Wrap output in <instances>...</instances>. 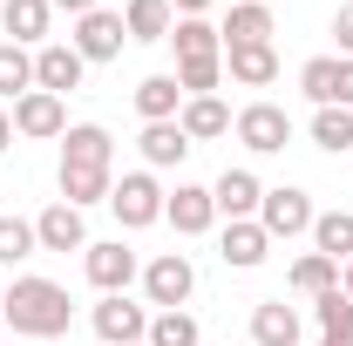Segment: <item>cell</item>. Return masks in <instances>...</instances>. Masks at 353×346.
Segmentation results:
<instances>
[{
	"instance_id": "1",
	"label": "cell",
	"mask_w": 353,
	"mask_h": 346,
	"mask_svg": "<svg viewBox=\"0 0 353 346\" xmlns=\"http://www.w3.org/2000/svg\"><path fill=\"white\" fill-rule=\"evenodd\" d=\"M109 130L95 123H75L61 136V204H109Z\"/></svg>"
},
{
	"instance_id": "2",
	"label": "cell",
	"mask_w": 353,
	"mask_h": 346,
	"mask_svg": "<svg viewBox=\"0 0 353 346\" xmlns=\"http://www.w3.org/2000/svg\"><path fill=\"white\" fill-rule=\"evenodd\" d=\"M0 319L14 333H28V340H61L68 319H75V305H68V292L54 278H14V292L0 299Z\"/></svg>"
},
{
	"instance_id": "3",
	"label": "cell",
	"mask_w": 353,
	"mask_h": 346,
	"mask_svg": "<svg viewBox=\"0 0 353 346\" xmlns=\"http://www.w3.org/2000/svg\"><path fill=\"white\" fill-rule=\"evenodd\" d=\"M238 143L259 150V156H279L292 143V116L279 102H252V109H238Z\"/></svg>"
},
{
	"instance_id": "4",
	"label": "cell",
	"mask_w": 353,
	"mask_h": 346,
	"mask_svg": "<svg viewBox=\"0 0 353 346\" xmlns=\"http://www.w3.org/2000/svg\"><path fill=\"white\" fill-rule=\"evenodd\" d=\"M109 211L123 217L130 231L157 224V217H163V190H157V176H150V170H130L123 183H116V190H109Z\"/></svg>"
},
{
	"instance_id": "5",
	"label": "cell",
	"mask_w": 353,
	"mask_h": 346,
	"mask_svg": "<svg viewBox=\"0 0 353 346\" xmlns=\"http://www.w3.org/2000/svg\"><path fill=\"white\" fill-rule=\"evenodd\" d=\"M88 319H95V333H102L109 346H143V340H150V312L130 305L123 292H102V305H95Z\"/></svg>"
},
{
	"instance_id": "6",
	"label": "cell",
	"mask_w": 353,
	"mask_h": 346,
	"mask_svg": "<svg viewBox=\"0 0 353 346\" xmlns=\"http://www.w3.org/2000/svg\"><path fill=\"white\" fill-rule=\"evenodd\" d=\"M190 285H197V272H190L183 252H163V258H150V272H143V292H150V305H163V312H176V305L190 299Z\"/></svg>"
},
{
	"instance_id": "7",
	"label": "cell",
	"mask_w": 353,
	"mask_h": 346,
	"mask_svg": "<svg viewBox=\"0 0 353 346\" xmlns=\"http://www.w3.org/2000/svg\"><path fill=\"white\" fill-rule=\"evenodd\" d=\"M259 224H265V238H299V231H312V197L306 190H265V204H259Z\"/></svg>"
},
{
	"instance_id": "8",
	"label": "cell",
	"mask_w": 353,
	"mask_h": 346,
	"mask_svg": "<svg viewBox=\"0 0 353 346\" xmlns=\"http://www.w3.org/2000/svg\"><path fill=\"white\" fill-rule=\"evenodd\" d=\"M82 54H75V41H41V54H34V88H48V95H68V88H82Z\"/></svg>"
},
{
	"instance_id": "9",
	"label": "cell",
	"mask_w": 353,
	"mask_h": 346,
	"mask_svg": "<svg viewBox=\"0 0 353 346\" xmlns=\"http://www.w3.org/2000/svg\"><path fill=\"white\" fill-rule=\"evenodd\" d=\"M123 34H130L123 14H102V7H95V14L75 21V54H82V61H116V54H123Z\"/></svg>"
},
{
	"instance_id": "10",
	"label": "cell",
	"mask_w": 353,
	"mask_h": 346,
	"mask_svg": "<svg viewBox=\"0 0 353 346\" xmlns=\"http://www.w3.org/2000/svg\"><path fill=\"white\" fill-rule=\"evenodd\" d=\"M34 245H41V252H88L82 211H75V204H48V211L34 217Z\"/></svg>"
},
{
	"instance_id": "11",
	"label": "cell",
	"mask_w": 353,
	"mask_h": 346,
	"mask_svg": "<svg viewBox=\"0 0 353 346\" xmlns=\"http://www.w3.org/2000/svg\"><path fill=\"white\" fill-rule=\"evenodd\" d=\"M163 217H170L183 238H197V231H211V224H218V204H211V190H204V183H176V197H163Z\"/></svg>"
},
{
	"instance_id": "12",
	"label": "cell",
	"mask_w": 353,
	"mask_h": 346,
	"mask_svg": "<svg viewBox=\"0 0 353 346\" xmlns=\"http://www.w3.org/2000/svg\"><path fill=\"white\" fill-rule=\"evenodd\" d=\"M14 130H21V136H68L61 95H48V88H28V95L14 102Z\"/></svg>"
},
{
	"instance_id": "13",
	"label": "cell",
	"mask_w": 353,
	"mask_h": 346,
	"mask_svg": "<svg viewBox=\"0 0 353 346\" xmlns=\"http://www.w3.org/2000/svg\"><path fill=\"white\" fill-rule=\"evenodd\" d=\"M82 265H88V285H95V292H123L136 278V252H123V238H116V245H88Z\"/></svg>"
},
{
	"instance_id": "14",
	"label": "cell",
	"mask_w": 353,
	"mask_h": 346,
	"mask_svg": "<svg viewBox=\"0 0 353 346\" xmlns=\"http://www.w3.org/2000/svg\"><path fill=\"white\" fill-rule=\"evenodd\" d=\"M211 204L238 224V217H252V211L265 204V190H259V176H252V170H224L218 183H211Z\"/></svg>"
},
{
	"instance_id": "15",
	"label": "cell",
	"mask_w": 353,
	"mask_h": 346,
	"mask_svg": "<svg viewBox=\"0 0 353 346\" xmlns=\"http://www.w3.org/2000/svg\"><path fill=\"white\" fill-rule=\"evenodd\" d=\"M265 252H272V238H265L259 217H238V224H224V265L252 272V265H265Z\"/></svg>"
},
{
	"instance_id": "16",
	"label": "cell",
	"mask_w": 353,
	"mask_h": 346,
	"mask_svg": "<svg viewBox=\"0 0 353 346\" xmlns=\"http://www.w3.org/2000/svg\"><path fill=\"white\" fill-rule=\"evenodd\" d=\"M218 34H224V48H259V41H272V7H265V0H238L231 21H224Z\"/></svg>"
},
{
	"instance_id": "17",
	"label": "cell",
	"mask_w": 353,
	"mask_h": 346,
	"mask_svg": "<svg viewBox=\"0 0 353 346\" xmlns=\"http://www.w3.org/2000/svg\"><path fill=\"white\" fill-rule=\"evenodd\" d=\"M224 68H231V82H245V88L279 82V54H272V41H259V48H224Z\"/></svg>"
},
{
	"instance_id": "18",
	"label": "cell",
	"mask_w": 353,
	"mask_h": 346,
	"mask_svg": "<svg viewBox=\"0 0 353 346\" xmlns=\"http://www.w3.org/2000/svg\"><path fill=\"white\" fill-rule=\"evenodd\" d=\"M252 340L259 346H299V312L285 299H265L259 312H252Z\"/></svg>"
},
{
	"instance_id": "19",
	"label": "cell",
	"mask_w": 353,
	"mask_h": 346,
	"mask_svg": "<svg viewBox=\"0 0 353 346\" xmlns=\"http://www.w3.org/2000/svg\"><path fill=\"white\" fill-rule=\"evenodd\" d=\"M176 130L190 136V143H204V136H224V130H231V109H224L218 95H190V102H183V116H176Z\"/></svg>"
},
{
	"instance_id": "20",
	"label": "cell",
	"mask_w": 353,
	"mask_h": 346,
	"mask_svg": "<svg viewBox=\"0 0 353 346\" xmlns=\"http://www.w3.org/2000/svg\"><path fill=\"white\" fill-rule=\"evenodd\" d=\"M170 41H176V61H218L224 54V34L211 28V21H176Z\"/></svg>"
},
{
	"instance_id": "21",
	"label": "cell",
	"mask_w": 353,
	"mask_h": 346,
	"mask_svg": "<svg viewBox=\"0 0 353 346\" xmlns=\"http://www.w3.org/2000/svg\"><path fill=\"white\" fill-rule=\"evenodd\" d=\"M136 109H143V123H176V109H183L176 75H150V82L136 88Z\"/></svg>"
},
{
	"instance_id": "22",
	"label": "cell",
	"mask_w": 353,
	"mask_h": 346,
	"mask_svg": "<svg viewBox=\"0 0 353 346\" xmlns=\"http://www.w3.org/2000/svg\"><path fill=\"white\" fill-rule=\"evenodd\" d=\"M183 156H190V136L176 130V123H150V130H143V163H150V170H170Z\"/></svg>"
},
{
	"instance_id": "23",
	"label": "cell",
	"mask_w": 353,
	"mask_h": 346,
	"mask_svg": "<svg viewBox=\"0 0 353 346\" xmlns=\"http://www.w3.org/2000/svg\"><path fill=\"white\" fill-rule=\"evenodd\" d=\"M312 245H319V258L347 265V258H353V211H326V217H312Z\"/></svg>"
},
{
	"instance_id": "24",
	"label": "cell",
	"mask_w": 353,
	"mask_h": 346,
	"mask_svg": "<svg viewBox=\"0 0 353 346\" xmlns=\"http://www.w3.org/2000/svg\"><path fill=\"white\" fill-rule=\"evenodd\" d=\"M123 28H130V41H170V0H130Z\"/></svg>"
},
{
	"instance_id": "25",
	"label": "cell",
	"mask_w": 353,
	"mask_h": 346,
	"mask_svg": "<svg viewBox=\"0 0 353 346\" xmlns=\"http://www.w3.org/2000/svg\"><path fill=\"white\" fill-rule=\"evenodd\" d=\"M48 0H7V34H14V48L21 41H48Z\"/></svg>"
},
{
	"instance_id": "26",
	"label": "cell",
	"mask_w": 353,
	"mask_h": 346,
	"mask_svg": "<svg viewBox=\"0 0 353 346\" xmlns=\"http://www.w3.org/2000/svg\"><path fill=\"white\" fill-rule=\"evenodd\" d=\"M299 88H306L319 109H340V61H333V54L306 61V68H299Z\"/></svg>"
},
{
	"instance_id": "27",
	"label": "cell",
	"mask_w": 353,
	"mask_h": 346,
	"mask_svg": "<svg viewBox=\"0 0 353 346\" xmlns=\"http://www.w3.org/2000/svg\"><path fill=\"white\" fill-rule=\"evenodd\" d=\"M340 285V265L333 258H319V252H306V258L292 265V292H306V299H326Z\"/></svg>"
},
{
	"instance_id": "28",
	"label": "cell",
	"mask_w": 353,
	"mask_h": 346,
	"mask_svg": "<svg viewBox=\"0 0 353 346\" xmlns=\"http://www.w3.org/2000/svg\"><path fill=\"white\" fill-rule=\"evenodd\" d=\"M28 88H34V54H21L14 41H0V95H14V102H21Z\"/></svg>"
},
{
	"instance_id": "29",
	"label": "cell",
	"mask_w": 353,
	"mask_h": 346,
	"mask_svg": "<svg viewBox=\"0 0 353 346\" xmlns=\"http://www.w3.org/2000/svg\"><path fill=\"white\" fill-rule=\"evenodd\" d=\"M312 143L333 150V156L353 150V109H319V116H312Z\"/></svg>"
},
{
	"instance_id": "30",
	"label": "cell",
	"mask_w": 353,
	"mask_h": 346,
	"mask_svg": "<svg viewBox=\"0 0 353 346\" xmlns=\"http://www.w3.org/2000/svg\"><path fill=\"white\" fill-rule=\"evenodd\" d=\"M143 346H197V319H190L183 305H176V312H157V319H150V340H143Z\"/></svg>"
},
{
	"instance_id": "31",
	"label": "cell",
	"mask_w": 353,
	"mask_h": 346,
	"mask_svg": "<svg viewBox=\"0 0 353 346\" xmlns=\"http://www.w3.org/2000/svg\"><path fill=\"white\" fill-rule=\"evenodd\" d=\"M218 82H224V54L218 61H176V88L183 95H211Z\"/></svg>"
},
{
	"instance_id": "32",
	"label": "cell",
	"mask_w": 353,
	"mask_h": 346,
	"mask_svg": "<svg viewBox=\"0 0 353 346\" xmlns=\"http://www.w3.org/2000/svg\"><path fill=\"white\" fill-rule=\"evenodd\" d=\"M34 252V224H21V217H0V265H21Z\"/></svg>"
},
{
	"instance_id": "33",
	"label": "cell",
	"mask_w": 353,
	"mask_h": 346,
	"mask_svg": "<svg viewBox=\"0 0 353 346\" xmlns=\"http://www.w3.org/2000/svg\"><path fill=\"white\" fill-rule=\"evenodd\" d=\"M312 312H319V333H333V326H353V299L333 285L326 299H312Z\"/></svg>"
},
{
	"instance_id": "34",
	"label": "cell",
	"mask_w": 353,
	"mask_h": 346,
	"mask_svg": "<svg viewBox=\"0 0 353 346\" xmlns=\"http://www.w3.org/2000/svg\"><path fill=\"white\" fill-rule=\"evenodd\" d=\"M333 34H340V48H347V61H353V0L333 14Z\"/></svg>"
},
{
	"instance_id": "35",
	"label": "cell",
	"mask_w": 353,
	"mask_h": 346,
	"mask_svg": "<svg viewBox=\"0 0 353 346\" xmlns=\"http://www.w3.org/2000/svg\"><path fill=\"white\" fill-rule=\"evenodd\" d=\"M340 109H353V61H340Z\"/></svg>"
},
{
	"instance_id": "36",
	"label": "cell",
	"mask_w": 353,
	"mask_h": 346,
	"mask_svg": "<svg viewBox=\"0 0 353 346\" xmlns=\"http://www.w3.org/2000/svg\"><path fill=\"white\" fill-rule=\"evenodd\" d=\"M176 14H183V21H204V7H211V0H170Z\"/></svg>"
},
{
	"instance_id": "37",
	"label": "cell",
	"mask_w": 353,
	"mask_h": 346,
	"mask_svg": "<svg viewBox=\"0 0 353 346\" xmlns=\"http://www.w3.org/2000/svg\"><path fill=\"white\" fill-rule=\"evenodd\" d=\"M48 7H68L75 21H82V14H95V0H48Z\"/></svg>"
},
{
	"instance_id": "38",
	"label": "cell",
	"mask_w": 353,
	"mask_h": 346,
	"mask_svg": "<svg viewBox=\"0 0 353 346\" xmlns=\"http://www.w3.org/2000/svg\"><path fill=\"white\" fill-rule=\"evenodd\" d=\"M319 346H353V326H333V333H326Z\"/></svg>"
},
{
	"instance_id": "39",
	"label": "cell",
	"mask_w": 353,
	"mask_h": 346,
	"mask_svg": "<svg viewBox=\"0 0 353 346\" xmlns=\"http://www.w3.org/2000/svg\"><path fill=\"white\" fill-rule=\"evenodd\" d=\"M7 143H14V116L0 109V150H7Z\"/></svg>"
},
{
	"instance_id": "40",
	"label": "cell",
	"mask_w": 353,
	"mask_h": 346,
	"mask_svg": "<svg viewBox=\"0 0 353 346\" xmlns=\"http://www.w3.org/2000/svg\"><path fill=\"white\" fill-rule=\"evenodd\" d=\"M340 292H347V299H353V258L340 265Z\"/></svg>"
}]
</instances>
